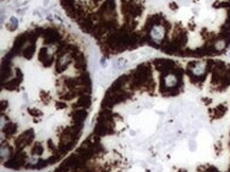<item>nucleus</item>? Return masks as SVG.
<instances>
[{"instance_id":"obj_1","label":"nucleus","mask_w":230,"mask_h":172,"mask_svg":"<svg viewBox=\"0 0 230 172\" xmlns=\"http://www.w3.org/2000/svg\"><path fill=\"white\" fill-rule=\"evenodd\" d=\"M164 35H166V29L164 27L160 25L154 26L151 30V37L156 44H160L162 41V39L164 38Z\"/></svg>"},{"instance_id":"obj_2","label":"nucleus","mask_w":230,"mask_h":172,"mask_svg":"<svg viewBox=\"0 0 230 172\" xmlns=\"http://www.w3.org/2000/svg\"><path fill=\"white\" fill-rule=\"evenodd\" d=\"M206 62H197L194 63L193 67H192L190 70H191L192 74L195 77H202L204 74L206 72Z\"/></svg>"},{"instance_id":"obj_3","label":"nucleus","mask_w":230,"mask_h":172,"mask_svg":"<svg viewBox=\"0 0 230 172\" xmlns=\"http://www.w3.org/2000/svg\"><path fill=\"white\" fill-rule=\"evenodd\" d=\"M177 84H178V79L175 74H169L164 77V86H166V88H170V89L175 88L176 86H177Z\"/></svg>"},{"instance_id":"obj_4","label":"nucleus","mask_w":230,"mask_h":172,"mask_svg":"<svg viewBox=\"0 0 230 172\" xmlns=\"http://www.w3.org/2000/svg\"><path fill=\"white\" fill-rule=\"evenodd\" d=\"M127 61L124 60V59H119L118 61H116V62L114 63V66L116 67L118 70H121V69H123L125 68L126 66H127Z\"/></svg>"},{"instance_id":"obj_5","label":"nucleus","mask_w":230,"mask_h":172,"mask_svg":"<svg viewBox=\"0 0 230 172\" xmlns=\"http://www.w3.org/2000/svg\"><path fill=\"white\" fill-rule=\"evenodd\" d=\"M226 48V41L224 39H220L214 44V49L217 51H223Z\"/></svg>"},{"instance_id":"obj_6","label":"nucleus","mask_w":230,"mask_h":172,"mask_svg":"<svg viewBox=\"0 0 230 172\" xmlns=\"http://www.w3.org/2000/svg\"><path fill=\"white\" fill-rule=\"evenodd\" d=\"M10 21H11L12 25H14V27L17 28V26H18V20H17L16 17H11V19H10Z\"/></svg>"},{"instance_id":"obj_7","label":"nucleus","mask_w":230,"mask_h":172,"mask_svg":"<svg viewBox=\"0 0 230 172\" xmlns=\"http://www.w3.org/2000/svg\"><path fill=\"white\" fill-rule=\"evenodd\" d=\"M138 56H139L138 54H135V53H133V54L130 55V61H136L137 59H138Z\"/></svg>"},{"instance_id":"obj_8","label":"nucleus","mask_w":230,"mask_h":172,"mask_svg":"<svg viewBox=\"0 0 230 172\" xmlns=\"http://www.w3.org/2000/svg\"><path fill=\"white\" fill-rule=\"evenodd\" d=\"M48 3H49V0H43V5H45V7L48 5Z\"/></svg>"}]
</instances>
